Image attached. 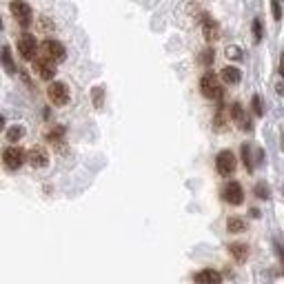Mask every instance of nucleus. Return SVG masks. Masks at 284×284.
Wrapping results in <instances>:
<instances>
[{
    "label": "nucleus",
    "mask_w": 284,
    "mask_h": 284,
    "mask_svg": "<svg viewBox=\"0 0 284 284\" xmlns=\"http://www.w3.org/2000/svg\"><path fill=\"white\" fill-rule=\"evenodd\" d=\"M200 91H202L204 98L209 100H220L222 98V85L218 80V76L213 71H207L202 78H200Z\"/></svg>",
    "instance_id": "nucleus-1"
},
{
    "label": "nucleus",
    "mask_w": 284,
    "mask_h": 284,
    "mask_svg": "<svg viewBox=\"0 0 284 284\" xmlns=\"http://www.w3.org/2000/svg\"><path fill=\"white\" fill-rule=\"evenodd\" d=\"M25 160H27V153L22 151L20 147H7L3 151V162L7 169L11 171H18L22 164H25Z\"/></svg>",
    "instance_id": "nucleus-2"
},
{
    "label": "nucleus",
    "mask_w": 284,
    "mask_h": 284,
    "mask_svg": "<svg viewBox=\"0 0 284 284\" xmlns=\"http://www.w3.org/2000/svg\"><path fill=\"white\" fill-rule=\"evenodd\" d=\"M9 11H11V16H14V18L18 20L22 27L31 25V16H33V14H31L29 3H25V0H11Z\"/></svg>",
    "instance_id": "nucleus-3"
},
{
    "label": "nucleus",
    "mask_w": 284,
    "mask_h": 284,
    "mask_svg": "<svg viewBox=\"0 0 284 284\" xmlns=\"http://www.w3.org/2000/svg\"><path fill=\"white\" fill-rule=\"evenodd\" d=\"M236 155L229 149H224V151L218 153V158H215V169H218L220 176H231L233 171H236Z\"/></svg>",
    "instance_id": "nucleus-4"
},
{
    "label": "nucleus",
    "mask_w": 284,
    "mask_h": 284,
    "mask_svg": "<svg viewBox=\"0 0 284 284\" xmlns=\"http://www.w3.org/2000/svg\"><path fill=\"white\" fill-rule=\"evenodd\" d=\"M47 96L55 107H63V104L69 102V87L65 82H51L47 89Z\"/></svg>",
    "instance_id": "nucleus-5"
},
{
    "label": "nucleus",
    "mask_w": 284,
    "mask_h": 284,
    "mask_svg": "<svg viewBox=\"0 0 284 284\" xmlns=\"http://www.w3.org/2000/svg\"><path fill=\"white\" fill-rule=\"evenodd\" d=\"M18 53L22 55L25 60H36V53H38V42L31 33H22L18 38Z\"/></svg>",
    "instance_id": "nucleus-6"
},
{
    "label": "nucleus",
    "mask_w": 284,
    "mask_h": 284,
    "mask_svg": "<svg viewBox=\"0 0 284 284\" xmlns=\"http://www.w3.org/2000/svg\"><path fill=\"white\" fill-rule=\"evenodd\" d=\"M42 53H44V58H49L51 63H63L65 55H67L63 42H58V40H44L42 42Z\"/></svg>",
    "instance_id": "nucleus-7"
},
{
    "label": "nucleus",
    "mask_w": 284,
    "mask_h": 284,
    "mask_svg": "<svg viewBox=\"0 0 284 284\" xmlns=\"http://www.w3.org/2000/svg\"><path fill=\"white\" fill-rule=\"evenodd\" d=\"M33 71L42 78V80H53L55 76V63H51L49 58H36L33 60Z\"/></svg>",
    "instance_id": "nucleus-8"
},
{
    "label": "nucleus",
    "mask_w": 284,
    "mask_h": 284,
    "mask_svg": "<svg viewBox=\"0 0 284 284\" xmlns=\"http://www.w3.org/2000/svg\"><path fill=\"white\" fill-rule=\"evenodd\" d=\"M222 198H224L229 204H233V207L242 204V200H244L242 185H240V182H229V185L224 187V191H222Z\"/></svg>",
    "instance_id": "nucleus-9"
},
{
    "label": "nucleus",
    "mask_w": 284,
    "mask_h": 284,
    "mask_svg": "<svg viewBox=\"0 0 284 284\" xmlns=\"http://www.w3.org/2000/svg\"><path fill=\"white\" fill-rule=\"evenodd\" d=\"M27 160H29V164L33 169H42V166L49 164V153L44 147H31L27 151Z\"/></svg>",
    "instance_id": "nucleus-10"
},
{
    "label": "nucleus",
    "mask_w": 284,
    "mask_h": 284,
    "mask_svg": "<svg viewBox=\"0 0 284 284\" xmlns=\"http://www.w3.org/2000/svg\"><path fill=\"white\" fill-rule=\"evenodd\" d=\"M196 284H222V275L215 269H202L193 275Z\"/></svg>",
    "instance_id": "nucleus-11"
},
{
    "label": "nucleus",
    "mask_w": 284,
    "mask_h": 284,
    "mask_svg": "<svg viewBox=\"0 0 284 284\" xmlns=\"http://www.w3.org/2000/svg\"><path fill=\"white\" fill-rule=\"evenodd\" d=\"M202 33H204V38H207L209 42H215L220 38V25L213 18L204 16V20H202Z\"/></svg>",
    "instance_id": "nucleus-12"
},
{
    "label": "nucleus",
    "mask_w": 284,
    "mask_h": 284,
    "mask_svg": "<svg viewBox=\"0 0 284 284\" xmlns=\"http://www.w3.org/2000/svg\"><path fill=\"white\" fill-rule=\"evenodd\" d=\"M231 118L233 122H236L238 127H244V129H251V122L247 120V113H244V109H242V104L240 102H233L231 104Z\"/></svg>",
    "instance_id": "nucleus-13"
},
{
    "label": "nucleus",
    "mask_w": 284,
    "mask_h": 284,
    "mask_svg": "<svg viewBox=\"0 0 284 284\" xmlns=\"http://www.w3.org/2000/svg\"><path fill=\"white\" fill-rule=\"evenodd\" d=\"M229 253L233 255V260H238V262H244V260L249 258V247L242 242H231L229 244Z\"/></svg>",
    "instance_id": "nucleus-14"
},
{
    "label": "nucleus",
    "mask_w": 284,
    "mask_h": 284,
    "mask_svg": "<svg viewBox=\"0 0 284 284\" xmlns=\"http://www.w3.org/2000/svg\"><path fill=\"white\" fill-rule=\"evenodd\" d=\"M220 78L226 82V85H238V82H240V78H242V74H240V69H238V67H224V69H222V74H220Z\"/></svg>",
    "instance_id": "nucleus-15"
},
{
    "label": "nucleus",
    "mask_w": 284,
    "mask_h": 284,
    "mask_svg": "<svg viewBox=\"0 0 284 284\" xmlns=\"http://www.w3.org/2000/svg\"><path fill=\"white\" fill-rule=\"evenodd\" d=\"M0 63L7 69V74H16V65H14V58H11V49L9 47H3L0 49Z\"/></svg>",
    "instance_id": "nucleus-16"
},
{
    "label": "nucleus",
    "mask_w": 284,
    "mask_h": 284,
    "mask_svg": "<svg viewBox=\"0 0 284 284\" xmlns=\"http://www.w3.org/2000/svg\"><path fill=\"white\" fill-rule=\"evenodd\" d=\"M244 229H247V222H244L242 218H238V215H233V218L226 220V231L229 233H242Z\"/></svg>",
    "instance_id": "nucleus-17"
},
{
    "label": "nucleus",
    "mask_w": 284,
    "mask_h": 284,
    "mask_svg": "<svg viewBox=\"0 0 284 284\" xmlns=\"http://www.w3.org/2000/svg\"><path fill=\"white\" fill-rule=\"evenodd\" d=\"M63 138H65V129H63V127H53V129L47 133V140L51 144H60V142H63Z\"/></svg>",
    "instance_id": "nucleus-18"
},
{
    "label": "nucleus",
    "mask_w": 284,
    "mask_h": 284,
    "mask_svg": "<svg viewBox=\"0 0 284 284\" xmlns=\"http://www.w3.org/2000/svg\"><path fill=\"white\" fill-rule=\"evenodd\" d=\"M242 160H244L247 171L251 174V171H253V160H251V147H249V144H242Z\"/></svg>",
    "instance_id": "nucleus-19"
},
{
    "label": "nucleus",
    "mask_w": 284,
    "mask_h": 284,
    "mask_svg": "<svg viewBox=\"0 0 284 284\" xmlns=\"http://www.w3.org/2000/svg\"><path fill=\"white\" fill-rule=\"evenodd\" d=\"M22 136H25V129H22V127H11V129L7 131V140L9 142H18Z\"/></svg>",
    "instance_id": "nucleus-20"
},
{
    "label": "nucleus",
    "mask_w": 284,
    "mask_h": 284,
    "mask_svg": "<svg viewBox=\"0 0 284 284\" xmlns=\"http://www.w3.org/2000/svg\"><path fill=\"white\" fill-rule=\"evenodd\" d=\"M253 113L255 116H258V118H262V116H264V102H262V98H260V96H253Z\"/></svg>",
    "instance_id": "nucleus-21"
},
{
    "label": "nucleus",
    "mask_w": 284,
    "mask_h": 284,
    "mask_svg": "<svg viewBox=\"0 0 284 284\" xmlns=\"http://www.w3.org/2000/svg\"><path fill=\"white\" fill-rule=\"evenodd\" d=\"M255 196L258 198H262V200H269V187L264 185V182H258V185H255Z\"/></svg>",
    "instance_id": "nucleus-22"
},
{
    "label": "nucleus",
    "mask_w": 284,
    "mask_h": 284,
    "mask_svg": "<svg viewBox=\"0 0 284 284\" xmlns=\"http://www.w3.org/2000/svg\"><path fill=\"white\" fill-rule=\"evenodd\" d=\"M253 38H255V42L262 40V22H260V18L253 20Z\"/></svg>",
    "instance_id": "nucleus-23"
},
{
    "label": "nucleus",
    "mask_w": 284,
    "mask_h": 284,
    "mask_svg": "<svg viewBox=\"0 0 284 284\" xmlns=\"http://www.w3.org/2000/svg\"><path fill=\"white\" fill-rule=\"evenodd\" d=\"M200 63H202V65H211V63H213V49H204V51L202 53H200Z\"/></svg>",
    "instance_id": "nucleus-24"
},
{
    "label": "nucleus",
    "mask_w": 284,
    "mask_h": 284,
    "mask_svg": "<svg viewBox=\"0 0 284 284\" xmlns=\"http://www.w3.org/2000/svg\"><path fill=\"white\" fill-rule=\"evenodd\" d=\"M102 96H104V93H102V87H96V89H93V104H96L98 109L102 107Z\"/></svg>",
    "instance_id": "nucleus-25"
},
{
    "label": "nucleus",
    "mask_w": 284,
    "mask_h": 284,
    "mask_svg": "<svg viewBox=\"0 0 284 284\" xmlns=\"http://www.w3.org/2000/svg\"><path fill=\"white\" fill-rule=\"evenodd\" d=\"M271 11H273V18H275V22L282 18V7H280V3H277V0H273V3H271Z\"/></svg>",
    "instance_id": "nucleus-26"
},
{
    "label": "nucleus",
    "mask_w": 284,
    "mask_h": 284,
    "mask_svg": "<svg viewBox=\"0 0 284 284\" xmlns=\"http://www.w3.org/2000/svg\"><path fill=\"white\" fill-rule=\"evenodd\" d=\"M226 55L233 58V60H238V58H242V51L238 47H229V49H226Z\"/></svg>",
    "instance_id": "nucleus-27"
},
{
    "label": "nucleus",
    "mask_w": 284,
    "mask_h": 284,
    "mask_svg": "<svg viewBox=\"0 0 284 284\" xmlns=\"http://www.w3.org/2000/svg\"><path fill=\"white\" fill-rule=\"evenodd\" d=\"M275 249H277V253H280V258H282V264H284V247H282V244H275Z\"/></svg>",
    "instance_id": "nucleus-28"
},
{
    "label": "nucleus",
    "mask_w": 284,
    "mask_h": 284,
    "mask_svg": "<svg viewBox=\"0 0 284 284\" xmlns=\"http://www.w3.org/2000/svg\"><path fill=\"white\" fill-rule=\"evenodd\" d=\"M277 71H280V76L284 78V53L280 55V69H277Z\"/></svg>",
    "instance_id": "nucleus-29"
},
{
    "label": "nucleus",
    "mask_w": 284,
    "mask_h": 284,
    "mask_svg": "<svg viewBox=\"0 0 284 284\" xmlns=\"http://www.w3.org/2000/svg\"><path fill=\"white\" fill-rule=\"evenodd\" d=\"M3 127H5V118H3V116H0V129H3Z\"/></svg>",
    "instance_id": "nucleus-30"
},
{
    "label": "nucleus",
    "mask_w": 284,
    "mask_h": 284,
    "mask_svg": "<svg viewBox=\"0 0 284 284\" xmlns=\"http://www.w3.org/2000/svg\"><path fill=\"white\" fill-rule=\"evenodd\" d=\"M0 27H3V22H0Z\"/></svg>",
    "instance_id": "nucleus-31"
}]
</instances>
